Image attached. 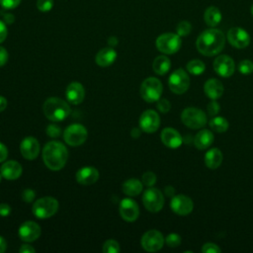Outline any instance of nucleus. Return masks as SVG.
<instances>
[{"mask_svg":"<svg viewBox=\"0 0 253 253\" xmlns=\"http://www.w3.org/2000/svg\"><path fill=\"white\" fill-rule=\"evenodd\" d=\"M168 86L175 94L185 93L190 86V78L185 70L182 68L176 69L168 79Z\"/></svg>","mask_w":253,"mask_h":253,"instance_id":"obj_10","label":"nucleus"},{"mask_svg":"<svg viewBox=\"0 0 253 253\" xmlns=\"http://www.w3.org/2000/svg\"><path fill=\"white\" fill-rule=\"evenodd\" d=\"M8 156V149L7 147L0 142V162H3Z\"/></svg>","mask_w":253,"mask_h":253,"instance_id":"obj_48","label":"nucleus"},{"mask_svg":"<svg viewBox=\"0 0 253 253\" xmlns=\"http://www.w3.org/2000/svg\"><path fill=\"white\" fill-rule=\"evenodd\" d=\"M6 249H7V242L4 239V237L0 236V253L5 252Z\"/></svg>","mask_w":253,"mask_h":253,"instance_id":"obj_51","label":"nucleus"},{"mask_svg":"<svg viewBox=\"0 0 253 253\" xmlns=\"http://www.w3.org/2000/svg\"><path fill=\"white\" fill-rule=\"evenodd\" d=\"M46 134L50 137H58L60 134H61V128L57 126V125H54V124H51V125H48L47 127H46Z\"/></svg>","mask_w":253,"mask_h":253,"instance_id":"obj_39","label":"nucleus"},{"mask_svg":"<svg viewBox=\"0 0 253 253\" xmlns=\"http://www.w3.org/2000/svg\"><path fill=\"white\" fill-rule=\"evenodd\" d=\"M160 136L163 144L169 148H178L183 141L181 134L172 127H165Z\"/></svg>","mask_w":253,"mask_h":253,"instance_id":"obj_21","label":"nucleus"},{"mask_svg":"<svg viewBox=\"0 0 253 253\" xmlns=\"http://www.w3.org/2000/svg\"><path fill=\"white\" fill-rule=\"evenodd\" d=\"M229 43L236 48H245L250 43L249 34L240 27L231 28L226 35Z\"/></svg>","mask_w":253,"mask_h":253,"instance_id":"obj_12","label":"nucleus"},{"mask_svg":"<svg viewBox=\"0 0 253 253\" xmlns=\"http://www.w3.org/2000/svg\"><path fill=\"white\" fill-rule=\"evenodd\" d=\"M120 250V244L114 239H109L105 241L103 245V251L105 253H119Z\"/></svg>","mask_w":253,"mask_h":253,"instance_id":"obj_32","label":"nucleus"},{"mask_svg":"<svg viewBox=\"0 0 253 253\" xmlns=\"http://www.w3.org/2000/svg\"><path fill=\"white\" fill-rule=\"evenodd\" d=\"M41 232V226L37 222L28 220L21 224L18 234L21 240L25 242H33L40 237Z\"/></svg>","mask_w":253,"mask_h":253,"instance_id":"obj_16","label":"nucleus"},{"mask_svg":"<svg viewBox=\"0 0 253 253\" xmlns=\"http://www.w3.org/2000/svg\"><path fill=\"white\" fill-rule=\"evenodd\" d=\"M192 30V25L188 21H181L177 27H176V32L180 37H186L191 33Z\"/></svg>","mask_w":253,"mask_h":253,"instance_id":"obj_33","label":"nucleus"},{"mask_svg":"<svg viewBox=\"0 0 253 253\" xmlns=\"http://www.w3.org/2000/svg\"><path fill=\"white\" fill-rule=\"evenodd\" d=\"M35 251V248L29 244H23L19 249V252L21 253H34Z\"/></svg>","mask_w":253,"mask_h":253,"instance_id":"obj_49","label":"nucleus"},{"mask_svg":"<svg viewBox=\"0 0 253 253\" xmlns=\"http://www.w3.org/2000/svg\"><path fill=\"white\" fill-rule=\"evenodd\" d=\"M163 88L162 83L155 77L146 78L140 85V96L147 103H154L160 99Z\"/></svg>","mask_w":253,"mask_h":253,"instance_id":"obj_4","label":"nucleus"},{"mask_svg":"<svg viewBox=\"0 0 253 253\" xmlns=\"http://www.w3.org/2000/svg\"><path fill=\"white\" fill-rule=\"evenodd\" d=\"M211 128L215 132H224L228 128V122L223 117H212L210 121Z\"/></svg>","mask_w":253,"mask_h":253,"instance_id":"obj_30","label":"nucleus"},{"mask_svg":"<svg viewBox=\"0 0 253 253\" xmlns=\"http://www.w3.org/2000/svg\"><path fill=\"white\" fill-rule=\"evenodd\" d=\"M238 70L241 74L247 75L253 72V62L249 59H244L239 62L238 64Z\"/></svg>","mask_w":253,"mask_h":253,"instance_id":"obj_34","label":"nucleus"},{"mask_svg":"<svg viewBox=\"0 0 253 253\" xmlns=\"http://www.w3.org/2000/svg\"><path fill=\"white\" fill-rule=\"evenodd\" d=\"M22 166L19 162L14 160L6 161L0 168V174L7 180H16L22 174Z\"/></svg>","mask_w":253,"mask_h":253,"instance_id":"obj_22","label":"nucleus"},{"mask_svg":"<svg viewBox=\"0 0 253 253\" xmlns=\"http://www.w3.org/2000/svg\"><path fill=\"white\" fill-rule=\"evenodd\" d=\"M108 43H109L110 46L114 47L115 45L118 44V39L116 37H110L109 40H108Z\"/></svg>","mask_w":253,"mask_h":253,"instance_id":"obj_53","label":"nucleus"},{"mask_svg":"<svg viewBox=\"0 0 253 253\" xmlns=\"http://www.w3.org/2000/svg\"><path fill=\"white\" fill-rule=\"evenodd\" d=\"M44 116L51 122H61L70 115L69 105L62 99L51 97L45 100L42 106Z\"/></svg>","mask_w":253,"mask_h":253,"instance_id":"obj_3","label":"nucleus"},{"mask_svg":"<svg viewBox=\"0 0 253 253\" xmlns=\"http://www.w3.org/2000/svg\"><path fill=\"white\" fill-rule=\"evenodd\" d=\"M171 210L178 215H187L192 212L194 204L191 198L185 195L173 196L170 202Z\"/></svg>","mask_w":253,"mask_h":253,"instance_id":"obj_14","label":"nucleus"},{"mask_svg":"<svg viewBox=\"0 0 253 253\" xmlns=\"http://www.w3.org/2000/svg\"><path fill=\"white\" fill-rule=\"evenodd\" d=\"M165 241L169 247H177L181 244V236L177 233H170L167 235Z\"/></svg>","mask_w":253,"mask_h":253,"instance_id":"obj_36","label":"nucleus"},{"mask_svg":"<svg viewBox=\"0 0 253 253\" xmlns=\"http://www.w3.org/2000/svg\"><path fill=\"white\" fill-rule=\"evenodd\" d=\"M11 212V207L8 204L2 203L0 204V215L1 216H8Z\"/></svg>","mask_w":253,"mask_h":253,"instance_id":"obj_45","label":"nucleus"},{"mask_svg":"<svg viewBox=\"0 0 253 253\" xmlns=\"http://www.w3.org/2000/svg\"><path fill=\"white\" fill-rule=\"evenodd\" d=\"M120 214L126 221L132 222L136 220L139 215L137 204L131 199H123L120 203Z\"/></svg>","mask_w":253,"mask_h":253,"instance_id":"obj_17","label":"nucleus"},{"mask_svg":"<svg viewBox=\"0 0 253 253\" xmlns=\"http://www.w3.org/2000/svg\"><path fill=\"white\" fill-rule=\"evenodd\" d=\"M141 181H142L143 185H145L147 187H151L156 183V175L151 171H147V172L143 173Z\"/></svg>","mask_w":253,"mask_h":253,"instance_id":"obj_35","label":"nucleus"},{"mask_svg":"<svg viewBox=\"0 0 253 253\" xmlns=\"http://www.w3.org/2000/svg\"><path fill=\"white\" fill-rule=\"evenodd\" d=\"M35 197H36V193H35V191L33 189H25L22 192V199L26 203L33 202Z\"/></svg>","mask_w":253,"mask_h":253,"instance_id":"obj_43","label":"nucleus"},{"mask_svg":"<svg viewBox=\"0 0 253 253\" xmlns=\"http://www.w3.org/2000/svg\"><path fill=\"white\" fill-rule=\"evenodd\" d=\"M88 136L87 129L80 124H72L67 126L63 132L64 141L70 146H79L83 144Z\"/></svg>","mask_w":253,"mask_h":253,"instance_id":"obj_8","label":"nucleus"},{"mask_svg":"<svg viewBox=\"0 0 253 253\" xmlns=\"http://www.w3.org/2000/svg\"><path fill=\"white\" fill-rule=\"evenodd\" d=\"M221 18L222 16L219 9L214 6H211L208 9H206L204 14V20L206 24L211 28L216 27L220 23Z\"/></svg>","mask_w":253,"mask_h":253,"instance_id":"obj_28","label":"nucleus"},{"mask_svg":"<svg viewBox=\"0 0 253 253\" xmlns=\"http://www.w3.org/2000/svg\"><path fill=\"white\" fill-rule=\"evenodd\" d=\"M7 60H8V52L3 46H0V66L5 65Z\"/></svg>","mask_w":253,"mask_h":253,"instance_id":"obj_46","label":"nucleus"},{"mask_svg":"<svg viewBox=\"0 0 253 253\" xmlns=\"http://www.w3.org/2000/svg\"><path fill=\"white\" fill-rule=\"evenodd\" d=\"M160 126L159 115L153 110L144 111L139 118V127L147 133H152L158 129Z\"/></svg>","mask_w":253,"mask_h":253,"instance_id":"obj_13","label":"nucleus"},{"mask_svg":"<svg viewBox=\"0 0 253 253\" xmlns=\"http://www.w3.org/2000/svg\"><path fill=\"white\" fill-rule=\"evenodd\" d=\"M22 0H0V5L5 10H12L21 4Z\"/></svg>","mask_w":253,"mask_h":253,"instance_id":"obj_38","label":"nucleus"},{"mask_svg":"<svg viewBox=\"0 0 253 253\" xmlns=\"http://www.w3.org/2000/svg\"><path fill=\"white\" fill-rule=\"evenodd\" d=\"M1 178H2V175H0V182H1Z\"/></svg>","mask_w":253,"mask_h":253,"instance_id":"obj_56","label":"nucleus"},{"mask_svg":"<svg viewBox=\"0 0 253 253\" xmlns=\"http://www.w3.org/2000/svg\"><path fill=\"white\" fill-rule=\"evenodd\" d=\"M213 69L216 74L221 77H229L234 73L235 63L228 55H218L213 61Z\"/></svg>","mask_w":253,"mask_h":253,"instance_id":"obj_15","label":"nucleus"},{"mask_svg":"<svg viewBox=\"0 0 253 253\" xmlns=\"http://www.w3.org/2000/svg\"><path fill=\"white\" fill-rule=\"evenodd\" d=\"M1 16L3 17V21L6 23V25H10L12 23H14L15 21V17L12 13H8V12H5V13H1Z\"/></svg>","mask_w":253,"mask_h":253,"instance_id":"obj_47","label":"nucleus"},{"mask_svg":"<svg viewBox=\"0 0 253 253\" xmlns=\"http://www.w3.org/2000/svg\"><path fill=\"white\" fill-rule=\"evenodd\" d=\"M53 7V0H38L37 1V8L41 12H48Z\"/></svg>","mask_w":253,"mask_h":253,"instance_id":"obj_37","label":"nucleus"},{"mask_svg":"<svg viewBox=\"0 0 253 253\" xmlns=\"http://www.w3.org/2000/svg\"><path fill=\"white\" fill-rule=\"evenodd\" d=\"M7 35H8V30H7L6 23L0 20V43L6 40Z\"/></svg>","mask_w":253,"mask_h":253,"instance_id":"obj_44","label":"nucleus"},{"mask_svg":"<svg viewBox=\"0 0 253 253\" xmlns=\"http://www.w3.org/2000/svg\"><path fill=\"white\" fill-rule=\"evenodd\" d=\"M157 109H158V111H160L163 114L168 113L171 109V104L166 99H159L157 101Z\"/></svg>","mask_w":253,"mask_h":253,"instance_id":"obj_40","label":"nucleus"},{"mask_svg":"<svg viewBox=\"0 0 253 253\" xmlns=\"http://www.w3.org/2000/svg\"><path fill=\"white\" fill-rule=\"evenodd\" d=\"M7 107V100L6 98L0 96V113L3 112Z\"/></svg>","mask_w":253,"mask_h":253,"instance_id":"obj_52","label":"nucleus"},{"mask_svg":"<svg viewBox=\"0 0 253 253\" xmlns=\"http://www.w3.org/2000/svg\"><path fill=\"white\" fill-rule=\"evenodd\" d=\"M221 162H222V153L218 148L213 147L206 152L205 164L210 169H216L217 167L220 166Z\"/></svg>","mask_w":253,"mask_h":253,"instance_id":"obj_26","label":"nucleus"},{"mask_svg":"<svg viewBox=\"0 0 253 253\" xmlns=\"http://www.w3.org/2000/svg\"><path fill=\"white\" fill-rule=\"evenodd\" d=\"M213 139H214V136L211 130L202 129L196 134L194 138V144L198 149L204 150L211 145V143L213 142Z\"/></svg>","mask_w":253,"mask_h":253,"instance_id":"obj_25","label":"nucleus"},{"mask_svg":"<svg viewBox=\"0 0 253 253\" xmlns=\"http://www.w3.org/2000/svg\"><path fill=\"white\" fill-rule=\"evenodd\" d=\"M142 188H143V184L139 180L134 179V178L126 180L122 186L123 192L126 195L130 196V197H134V196H137L138 194H140L142 191Z\"/></svg>","mask_w":253,"mask_h":253,"instance_id":"obj_27","label":"nucleus"},{"mask_svg":"<svg viewBox=\"0 0 253 253\" xmlns=\"http://www.w3.org/2000/svg\"><path fill=\"white\" fill-rule=\"evenodd\" d=\"M68 158V152L65 145L59 141L53 140L45 143L42 149V160L45 166L57 171L64 167Z\"/></svg>","mask_w":253,"mask_h":253,"instance_id":"obj_2","label":"nucleus"},{"mask_svg":"<svg viewBox=\"0 0 253 253\" xmlns=\"http://www.w3.org/2000/svg\"><path fill=\"white\" fill-rule=\"evenodd\" d=\"M182 123L193 129L202 128L207 124V116L201 109L195 107L186 108L181 114Z\"/></svg>","mask_w":253,"mask_h":253,"instance_id":"obj_7","label":"nucleus"},{"mask_svg":"<svg viewBox=\"0 0 253 253\" xmlns=\"http://www.w3.org/2000/svg\"><path fill=\"white\" fill-rule=\"evenodd\" d=\"M207 110H208V113L211 117H214L217 115V113L219 112V105L216 101L212 100L211 102H210L208 104V107H207Z\"/></svg>","mask_w":253,"mask_h":253,"instance_id":"obj_42","label":"nucleus"},{"mask_svg":"<svg viewBox=\"0 0 253 253\" xmlns=\"http://www.w3.org/2000/svg\"><path fill=\"white\" fill-rule=\"evenodd\" d=\"M142 203L147 211L157 212L163 208L164 196L160 190L150 187L143 193Z\"/></svg>","mask_w":253,"mask_h":253,"instance_id":"obj_9","label":"nucleus"},{"mask_svg":"<svg viewBox=\"0 0 253 253\" xmlns=\"http://www.w3.org/2000/svg\"><path fill=\"white\" fill-rule=\"evenodd\" d=\"M58 202L52 197H43L38 199L33 205V213L38 218H48L56 213Z\"/></svg>","mask_w":253,"mask_h":253,"instance_id":"obj_5","label":"nucleus"},{"mask_svg":"<svg viewBox=\"0 0 253 253\" xmlns=\"http://www.w3.org/2000/svg\"><path fill=\"white\" fill-rule=\"evenodd\" d=\"M116 58H117V51L112 46H108V47L102 48L97 52L95 60L99 66L107 67L113 64Z\"/></svg>","mask_w":253,"mask_h":253,"instance_id":"obj_23","label":"nucleus"},{"mask_svg":"<svg viewBox=\"0 0 253 253\" xmlns=\"http://www.w3.org/2000/svg\"><path fill=\"white\" fill-rule=\"evenodd\" d=\"M224 34L217 29L211 28L204 31L197 39V49L206 56L218 54L224 47Z\"/></svg>","mask_w":253,"mask_h":253,"instance_id":"obj_1","label":"nucleus"},{"mask_svg":"<svg viewBox=\"0 0 253 253\" xmlns=\"http://www.w3.org/2000/svg\"><path fill=\"white\" fill-rule=\"evenodd\" d=\"M251 14H252V16H253V5L251 6Z\"/></svg>","mask_w":253,"mask_h":253,"instance_id":"obj_55","label":"nucleus"},{"mask_svg":"<svg viewBox=\"0 0 253 253\" xmlns=\"http://www.w3.org/2000/svg\"><path fill=\"white\" fill-rule=\"evenodd\" d=\"M164 192H165V195L169 198H172L175 195V189L172 186H166L164 189Z\"/></svg>","mask_w":253,"mask_h":253,"instance_id":"obj_50","label":"nucleus"},{"mask_svg":"<svg viewBox=\"0 0 253 253\" xmlns=\"http://www.w3.org/2000/svg\"><path fill=\"white\" fill-rule=\"evenodd\" d=\"M75 177L81 185H92L99 179V171L92 166H85L77 171Z\"/></svg>","mask_w":253,"mask_h":253,"instance_id":"obj_20","label":"nucleus"},{"mask_svg":"<svg viewBox=\"0 0 253 253\" xmlns=\"http://www.w3.org/2000/svg\"><path fill=\"white\" fill-rule=\"evenodd\" d=\"M164 237L162 233L156 229L146 231L141 237V246L147 252H156L163 247Z\"/></svg>","mask_w":253,"mask_h":253,"instance_id":"obj_11","label":"nucleus"},{"mask_svg":"<svg viewBox=\"0 0 253 253\" xmlns=\"http://www.w3.org/2000/svg\"><path fill=\"white\" fill-rule=\"evenodd\" d=\"M205 63L200 59H193L187 63V70L193 75H200L205 71Z\"/></svg>","mask_w":253,"mask_h":253,"instance_id":"obj_31","label":"nucleus"},{"mask_svg":"<svg viewBox=\"0 0 253 253\" xmlns=\"http://www.w3.org/2000/svg\"><path fill=\"white\" fill-rule=\"evenodd\" d=\"M202 251L204 253H219L221 250L220 248L214 243H205L202 247Z\"/></svg>","mask_w":253,"mask_h":253,"instance_id":"obj_41","label":"nucleus"},{"mask_svg":"<svg viewBox=\"0 0 253 253\" xmlns=\"http://www.w3.org/2000/svg\"><path fill=\"white\" fill-rule=\"evenodd\" d=\"M130 134L132 137H138L140 135V129L138 127H134L131 129Z\"/></svg>","mask_w":253,"mask_h":253,"instance_id":"obj_54","label":"nucleus"},{"mask_svg":"<svg viewBox=\"0 0 253 253\" xmlns=\"http://www.w3.org/2000/svg\"><path fill=\"white\" fill-rule=\"evenodd\" d=\"M171 67V61L166 55L157 56L152 63V68L154 72L158 75L166 74Z\"/></svg>","mask_w":253,"mask_h":253,"instance_id":"obj_29","label":"nucleus"},{"mask_svg":"<svg viewBox=\"0 0 253 253\" xmlns=\"http://www.w3.org/2000/svg\"><path fill=\"white\" fill-rule=\"evenodd\" d=\"M65 96L69 103L73 105H79L82 103L85 97V90L81 83L71 82L65 90Z\"/></svg>","mask_w":253,"mask_h":253,"instance_id":"obj_19","label":"nucleus"},{"mask_svg":"<svg viewBox=\"0 0 253 253\" xmlns=\"http://www.w3.org/2000/svg\"><path fill=\"white\" fill-rule=\"evenodd\" d=\"M40 143L37 138L33 136H28L24 138L20 144L21 154L25 159L34 160L38 157L40 153Z\"/></svg>","mask_w":253,"mask_h":253,"instance_id":"obj_18","label":"nucleus"},{"mask_svg":"<svg viewBox=\"0 0 253 253\" xmlns=\"http://www.w3.org/2000/svg\"><path fill=\"white\" fill-rule=\"evenodd\" d=\"M204 91L209 98L211 100H216L223 94V85L218 79L211 78L205 83Z\"/></svg>","mask_w":253,"mask_h":253,"instance_id":"obj_24","label":"nucleus"},{"mask_svg":"<svg viewBox=\"0 0 253 253\" xmlns=\"http://www.w3.org/2000/svg\"><path fill=\"white\" fill-rule=\"evenodd\" d=\"M156 47L159 51L165 54H173L177 52L182 44L181 37L178 34L165 33L160 35L155 42Z\"/></svg>","mask_w":253,"mask_h":253,"instance_id":"obj_6","label":"nucleus"}]
</instances>
